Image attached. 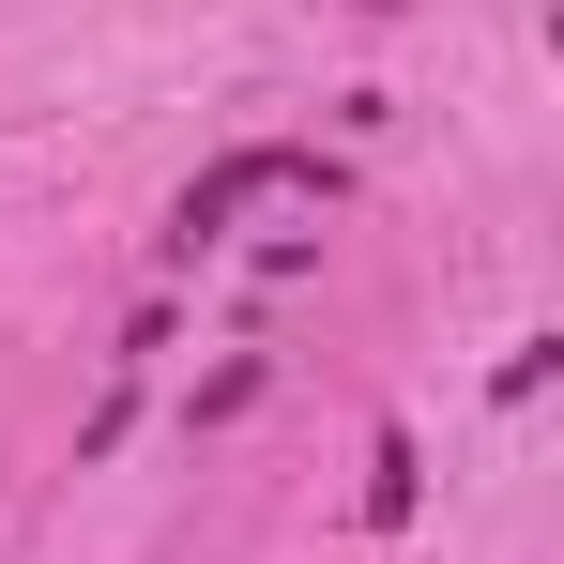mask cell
<instances>
[{
  "label": "cell",
  "instance_id": "1",
  "mask_svg": "<svg viewBox=\"0 0 564 564\" xmlns=\"http://www.w3.org/2000/svg\"><path fill=\"white\" fill-rule=\"evenodd\" d=\"M245 198H336V169H321V153H229V169H198V184H184V229H169V245L214 260Z\"/></svg>",
  "mask_w": 564,
  "mask_h": 564
},
{
  "label": "cell",
  "instance_id": "2",
  "mask_svg": "<svg viewBox=\"0 0 564 564\" xmlns=\"http://www.w3.org/2000/svg\"><path fill=\"white\" fill-rule=\"evenodd\" d=\"M412 519V443H381V473H367V534H397Z\"/></svg>",
  "mask_w": 564,
  "mask_h": 564
}]
</instances>
